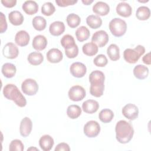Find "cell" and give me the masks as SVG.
Here are the masks:
<instances>
[{
	"label": "cell",
	"instance_id": "2e32d148",
	"mask_svg": "<svg viewBox=\"0 0 151 151\" xmlns=\"http://www.w3.org/2000/svg\"><path fill=\"white\" fill-rule=\"evenodd\" d=\"M116 9L117 14L123 17H129L132 13V8L131 6L125 2H121L119 3Z\"/></svg>",
	"mask_w": 151,
	"mask_h": 151
},
{
	"label": "cell",
	"instance_id": "bcb514c9",
	"mask_svg": "<svg viewBox=\"0 0 151 151\" xmlns=\"http://www.w3.org/2000/svg\"><path fill=\"white\" fill-rule=\"evenodd\" d=\"M81 1H82V2H83L84 4L86 5H90V4H91V3L93 2V0H85V1H84V0H82Z\"/></svg>",
	"mask_w": 151,
	"mask_h": 151
},
{
	"label": "cell",
	"instance_id": "ac0fdd59",
	"mask_svg": "<svg viewBox=\"0 0 151 151\" xmlns=\"http://www.w3.org/2000/svg\"><path fill=\"white\" fill-rule=\"evenodd\" d=\"M54 144L53 138L48 135L45 134L41 137L39 140V145L41 149L44 151L50 150Z\"/></svg>",
	"mask_w": 151,
	"mask_h": 151
},
{
	"label": "cell",
	"instance_id": "d590c367",
	"mask_svg": "<svg viewBox=\"0 0 151 151\" xmlns=\"http://www.w3.org/2000/svg\"><path fill=\"white\" fill-rule=\"evenodd\" d=\"M66 20L68 25L71 28H74L78 27L81 22L80 17L74 13L68 14Z\"/></svg>",
	"mask_w": 151,
	"mask_h": 151
},
{
	"label": "cell",
	"instance_id": "4316f807",
	"mask_svg": "<svg viewBox=\"0 0 151 151\" xmlns=\"http://www.w3.org/2000/svg\"><path fill=\"white\" fill-rule=\"evenodd\" d=\"M28 61L33 65H38L41 64L43 60H44V57L42 54L40 52H32L29 54L27 57Z\"/></svg>",
	"mask_w": 151,
	"mask_h": 151
},
{
	"label": "cell",
	"instance_id": "ee69618b",
	"mask_svg": "<svg viewBox=\"0 0 151 151\" xmlns=\"http://www.w3.org/2000/svg\"><path fill=\"white\" fill-rule=\"evenodd\" d=\"M1 3L6 8H12L15 6L17 4L16 0H2Z\"/></svg>",
	"mask_w": 151,
	"mask_h": 151
},
{
	"label": "cell",
	"instance_id": "5bb4252c",
	"mask_svg": "<svg viewBox=\"0 0 151 151\" xmlns=\"http://www.w3.org/2000/svg\"><path fill=\"white\" fill-rule=\"evenodd\" d=\"M47 60L51 63H60L63 58L62 52L58 48L50 49L46 54Z\"/></svg>",
	"mask_w": 151,
	"mask_h": 151
},
{
	"label": "cell",
	"instance_id": "277c9868",
	"mask_svg": "<svg viewBox=\"0 0 151 151\" xmlns=\"http://www.w3.org/2000/svg\"><path fill=\"white\" fill-rule=\"evenodd\" d=\"M145 52V47L143 45H138L133 49L126 48L123 52V57L126 62L130 64H134L139 60Z\"/></svg>",
	"mask_w": 151,
	"mask_h": 151
},
{
	"label": "cell",
	"instance_id": "cb8c5ba5",
	"mask_svg": "<svg viewBox=\"0 0 151 151\" xmlns=\"http://www.w3.org/2000/svg\"><path fill=\"white\" fill-rule=\"evenodd\" d=\"M8 19L11 24L13 25L18 26L23 23L24 18L21 12L18 11H13L9 14Z\"/></svg>",
	"mask_w": 151,
	"mask_h": 151
},
{
	"label": "cell",
	"instance_id": "7dc6e473",
	"mask_svg": "<svg viewBox=\"0 0 151 151\" xmlns=\"http://www.w3.org/2000/svg\"><path fill=\"white\" fill-rule=\"evenodd\" d=\"M39 150L38 149H37V148H35V147H29V148H28V149H27V150L28 151V150Z\"/></svg>",
	"mask_w": 151,
	"mask_h": 151
},
{
	"label": "cell",
	"instance_id": "44dd1931",
	"mask_svg": "<svg viewBox=\"0 0 151 151\" xmlns=\"http://www.w3.org/2000/svg\"><path fill=\"white\" fill-rule=\"evenodd\" d=\"M33 48L37 51H41L44 50L47 45V40L46 37L42 35H36L32 43Z\"/></svg>",
	"mask_w": 151,
	"mask_h": 151
},
{
	"label": "cell",
	"instance_id": "60d3db41",
	"mask_svg": "<svg viewBox=\"0 0 151 151\" xmlns=\"http://www.w3.org/2000/svg\"><path fill=\"white\" fill-rule=\"evenodd\" d=\"M77 2V0H55V3L57 5L61 7L73 5Z\"/></svg>",
	"mask_w": 151,
	"mask_h": 151
},
{
	"label": "cell",
	"instance_id": "f1b7e54d",
	"mask_svg": "<svg viewBox=\"0 0 151 151\" xmlns=\"http://www.w3.org/2000/svg\"><path fill=\"white\" fill-rule=\"evenodd\" d=\"M107 54L112 61H117L120 58V49L115 44H110L107 49Z\"/></svg>",
	"mask_w": 151,
	"mask_h": 151
},
{
	"label": "cell",
	"instance_id": "52a82bcc",
	"mask_svg": "<svg viewBox=\"0 0 151 151\" xmlns=\"http://www.w3.org/2000/svg\"><path fill=\"white\" fill-rule=\"evenodd\" d=\"M84 133L88 137H95L100 132V126L99 123L94 120L87 122L84 126Z\"/></svg>",
	"mask_w": 151,
	"mask_h": 151
},
{
	"label": "cell",
	"instance_id": "5b68a950",
	"mask_svg": "<svg viewBox=\"0 0 151 151\" xmlns=\"http://www.w3.org/2000/svg\"><path fill=\"white\" fill-rule=\"evenodd\" d=\"M109 29L111 34L117 37L123 36L127 29L126 21L119 18H114L109 22Z\"/></svg>",
	"mask_w": 151,
	"mask_h": 151
},
{
	"label": "cell",
	"instance_id": "b9f144b4",
	"mask_svg": "<svg viewBox=\"0 0 151 151\" xmlns=\"http://www.w3.org/2000/svg\"><path fill=\"white\" fill-rule=\"evenodd\" d=\"M7 22L6 18L2 12H1V33H3L7 29Z\"/></svg>",
	"mask_w": 151,
	"mask_h": 151
},
{
	"label": "cell",
	"instance_id": "f546056e",
	"mask_svg": "<svg viewBox=\"0 0 151 151\" xmlns=\"http://www.w3.org/2000/svg\"><path fill=\"white\" fill-rule=\"evenodd\" d=\"M90 35L89 29L85 26H81L76 31V35L77 40L80 42L87 40Z\"/></svg>",
	"mask_w": 151,
	"mask_h": 151
},
{
	"label": "cell",
	"instance_id": "4dcf8cb0",
	"mask_svg": "<svg viewBox=\"0 0 151 151\" xmlns=\"http://www.w3.org/2000/svg\"><path fill=\"white\" fill-rule=\"evenodd\" d=\"M150 16V9L146 6H139L136 12V17L139 20L145 21L149 18Z\"/></svg>",
	"mask_w": 151,
	"mask_h": 151
},
{
	"label": "cell",
	"instance_id": "d6986e66",
	"mask_svg": "<svg viewBox=\"0 0 151 151\" xmlns=\"http://www.w3.org/2000/svg\"><path fill=\"white\" fill-rule=\"evenodd\" d=\"M93 11L99 15L104 16L109 14L110 11V6L104 2L99 1L93 5Z\"/></svg>",
	"mask_w": 151,
	"mask_h": 151
},
{
	"label": "cell",
	"instance_id": "8fae6325",
	"mask_svg": "<svg viewBox=\"0 0 151 151\" xmlns=\"http://www.w3.org/2000/svg\"><path fill=\"white\" fill-rule=\"evenodd\" d=\"M3 55L8 59L16 58L19 54L18 47L13 42H8L2 49Z\"/></svg>",
	"mask_w": 151,
	"mask_h": 151
},
{
	"label": "cell",
	"instance_id": "e0dca14e",
	"mask_svg": "<svg viewBox=\"0 0 151 151\" xmlns=\"http://www.w3.org/2000/svg\"><path fill=\"white\" fill-rule=\"evenodd\" d=\"M99 108V103L94 100H87L82 104L83 110L88 114H93L96 113Z\"/></svg>",
	"mask_w": 151,
	"mask_h": 151
},
{
	"label": "cell",
	"instance_id": "30bf717a",
	"mask_svg": "<svg viewBox=\"0 0 151 151\" xmlns=\"http://www.w3.org/2000/svg\"><path fill=\"white\" fill-rule=\"evenodd\" d=\"M122 111L123 115L129 120H135L137 118L139 115L138 107L132 103H128L126 104L123 107Z\"/></svg>",
	"mask_w": 151,
	"mask_h": 151
},
{
	"label": "cell",
	"instance_id": "7402d4cb",
	"mask_svg": "<svg viewBox=\"0 0 151 151\" xmlns=\"http://www.w3.org/2000/svg\"><path fill=\"white\" fill-rule=\"evenodd\" d=\"M22 8L27 14L31 15L38 12V5L34 1H26L22 4Z\"/></svg>",
	"mask_w": 151,
	"mask_h": 151
},
{
	"label": "cell",
	"instance_id": "ffe728a7",
	"mask_svg": "<svg viewBox=\"0 0 151 151\" xmlns=\"http://www.w3.org/2000/svg\"><path fill=\"white\" fill-rule=\"evenodd\" d=\"M65 25L61 21H54L49 27V31L52 35L59 36L65 31Z\"/></svg>",
	"mask_w": 151,
	"mask_h": 151
},
{
	"label": "cell",
	"instance_id": "1f68e13d",
	"mask_svg": "<svg viewBox=\"0 0 151 151\" xmlns=\"http://www.w3.org/2000/svg\"><path fill=\"white\" fill-rule=\"evenodd\" d=\"M81 114V109L76 104L70 105L67 109V114L71 119L78 118Z\"/></svg>",
	"mask_w": 151,
	"mask_h": 151
},
{
	"label": "cell",
	"instance_id": "836d02e7",
	"mask_svg": "<svg viewBox=\"0 0 151 151\" xmlns=\"http://www.w3.org/2000/svg\"><path fill=\"white\" fill-rule=\"evenodd\" d=\"M32 24L35 29L37 31H42L46 27L47 21L44 17L41 16H36L32 19Z\"/></svg>",
	"mask_w": 151,
	"mask_h": 151
},
{
	"label": "cell",
	"instance_id": "ba28073f",
	"mask_svg": "<svg viewBox=\"0 0 151 151\" xmlns=\"http://www.w3.org/2000/svg\"><path fill=\"white\" fill-rule=\"evenodd\" d=\"M69 99L74 101L82 100L86 95L85 89L81 86L76 85L72 86L68 93Z\"/></svg>",
	"mask_w": 151,
	"mask_h": 151
},
{
	"label": "cell",
	"instance_id": "f35d334b",
	"mask_svg": "<svg viewBox=\"0 0 151 151\" xmlns=\"http://www.w3.org/2000/svg\"><path fill=\"white\" fill-rule=\"evenodd\" d=\"M93 62L95 65L100 67H103L107 65L108 60L104 54H99L94 58Z\"/></svg>",
	"mask_w": 151,
	"mask_h": 151
},
{
	"label": "cell",
	"instance_id": "e575fe53",
	"mask_svg": "<svg viewBox=\"0 0 151 151\" xmlns=\"http://www.w3.org/2000/svg\"><path fill=\"white\" fill-rule=\"evenodd\" d=\"M60 42L61 45L64 48V50L70 49L77 45L75 42L74 37L70 34L64 35L61 38Z\"/></svg>",
	"mask_w": 151,
	"mask_h": 151
},
{
	"label": "cell",
	"instance_id": "7a4b0ae2",
	"mask_svg": "<svg viewBox=\"0 0 151 151\" xmlns=\"http://www.w3.org/2000/svg\"><path fill=\"white\" fill-rule=\"evenodd\" d=\"M115 132L117 140L123 144L129 143L134 134V129L131 123L124 120H121L116 123Z\"/></svg>",
	"mask_w": 151,
	"mask_h": 151
},
{
	"label": "cell",
	"instance_id": "9c48e42d",
	"mask_svg": "<svg viewBox=\"0 0 151 151\" xmlns=\"http://www.w3.org/2000/svg\"><path fill=\"white\" fill-rule=\"evenodd\" d=\"M109 40L108 34L104 30H99L93 34L91 42L97 44L99 47H103L107 44Z\"/></svg>",
	"mask_w": 151,
	"mask_h": 151
},
{
	"label": "cell",
	"instance_id": "484cf974",
	"mask_svg": "<svg viewBox=\"0 0 151 151\" xmlns=\"http://www.w3.org/2000/svg\"><path fill=\"white\" fill-rule=\"evenodd\" d=\"M86 23L91 28L97 29L102 25V19L98 15H90L86 18Z\"/></svg>",
	"mask_w": 151,
	"mask_h": 151
},
{
	"label": "cell",
	"instance_id": "7c38bea8",
	"mask_svg": "<svg viewBox=\"0 0 151 151\" xmlns=\"http://www.w3.org/2000/svg\"><path fill=\"white\" fill-rule=\"evenodd\" d=\"M70 71L73 76L77 78H81L86 74L87 68L83 63L75 62L70 65Z\"/></svg>",
	"mask_w": 151,
	"mask_h": 151
},
{
	"label": "cell",
	"instance_id": "7bdbcfd3",
	"mask_svg": "<svg viewBox=\"0 0 151 151\" xmlns=\"http://www.w3.org/2000/svg\"><path fill=\"white\" fill-rule=\"evenodd\" d=\"M55 151H62V150H64V151H69L70 150V148L69 145L66 143H60L59 144H58L55 148Z\"/></svg>",
	"mask_w": 151,
	"mask_h": 151
},
{
	"label": "cell",
	"instance_id": "d4e9b609",
	"mask_svg": "<svg viewBox=\"0 0 151 151\" xmlns=\"http://www.w3.org/2000/svg\"><path fill=\"white\" fill-rule=\"evenodd\" d=\"M1 71L5 77L12 78L15 75L17 68L14 64L10 63H6L2 65Z\"/></svg>",
	"mask_w": 151,
	"mask_h": 151
},
{
	"label": "cell",
	"instance_id": "8992f818",
	"mask_svg": "<svg viewBox=\"0 0 151 151\" xmlns=\"http://www.w3.org/2000/svg\"><path fill=\"white\" fill-rule=\"evenodd\" d=\"M21 89L25 94L34 96L38 90V85L35 80L27 78L22 83Z\"/></svg>",
	"mask_w": 151,
	"mask_h": 151
},
{
	"label": "cell",
	"instance_id": "74e56055",
	"mask_svg": "<svg viewBox=\"0 0 151 151\" xmlns=\"http://www.w3.org/2000/svg\"><path fill=\"white\" fill-rule=\"evenodd\" d=\"M24 149V144L21 140L19 139H14L12 140L9 144V151H22Z\"/></svg>",
	"mask_w": 151,
	"mask_h": 151
},
{
	"label": "cell",
	"instance_id": "ab89813d",
	"mask_svg": "<svg viewBox=\"0 0 151 151\" xmlns=\"http://www.w3.org/2000/svg\"><path fill=\"white\" fill-rule=\"evenodd\" d=\"M65 54L66 56L69 58H74L77 56L78 54V48L77 45H76L73 48L70 49L65 50Z\"/></svg>",
	"mask_w": 151,
	"mask_h": 151
},
{
	"label": "cell",
	"instance_id": "d6a6232c",
	"mask_svg": "<svg viewBox=\"0 0 151 151\" xmlns=\"http://www.w3.org/2000/svg\"><path fill=\"white\" fill-rule=\"evenodd\" d=\"M114 117L113 111L109 109H104L99 114V118L101 122L107 123L110 122Z\"/></svg>",
	"mask_w": 151,
	"mask_h": 151
},
{
	"label": "cell",
	"instance_id": "4fadbf2b",
	"mask_svg": "<svg viewBox=\"0 0 151 151\" xmlns=\"http://www.w3.org/2000/svg\"><path fill=\"white\" fill-rule=\"evenodd\" d=\"M32 127V123L31 120L28 117H25L23 118L19 125V132L22 136L27 137L31 132Z\"/></svg>",
	"mask_w": 151,
	"mask_h": 151
},
{
	"label": "cell",
	"instance_id": "6da1fadb",
	"mask_svg": "<svg viewBox=\"0 0 151 151\" xmlns=\"http://www.w3.org/2000/svg\"><path fill=\"white\" fill-rule=\"evenodd\" d=\"M88 79L91 84L90 87V94L96 97H100L103 96L105 80L104 73L100 70L93 71L90 73Z\"/></svg>",
	"mask_w": 151,
	"mask_h": 151
},
{
	"label": "cell",
	"instance_id": "603a6c76",
	"mask_svg": "<svg viewBox=\"0 0 151 151\" xmlns=\"http://www.w3.org/2000/svg\"><path fill=\"white\" fill-rule=\"evenodd\" d=\"M133 74L137 79L143 80L148 76L149 68L145 65L138 64L133 69Z\"/></svg>",
	"mask_w": 151,
	"mask_h": 151
},
{
	"label": "cell",
	"instance_id": "f6af8a7d",
	"mask_svg": "<svg viewBox=\"0 0 151 151\" xmlns=\"http://www.w3.org/2000/svg\"><path fill=\"white\" fill-rule=\"evenodd\" d=\"M142 61L143 62L147 65H150L151 64L150 61V53L148 52L146 54H145L143 57L142 58Z\"/></svg>",
	"mask_w": 151,
	"mask_h": 151
},
{
	"label": "cell",
	"instance_id": "9a60e30c",
	"mask_svg": "<svg viewBox=\"0 0 151 151\" xmlns=\"http://www.w3.org/2000/svg\"><path fill=\"white\" fill-rule=\"evenodd\" d=\"M30 40L29 34L24 30H21L17 32L15 36L16 44L21 47H24L28 44Z\"/></svg>",
	"mask_w": 151,
	"mask_h": 151
},
{
	"label": "cell",
	"instance_id": "83f0119b",
	"mask_svg": "<svg viewBox=\"0 0 151 151\" xmlns=\"http://www.w3.org/2000/svg\"><path fill=\"white\" fill-rule=\"evenodd\" d=\"M98 46L93 42L86 43L82 47L83 53L88 56H93L96 55L98 52Z\"/></svg>",
	"mask_w": 151,
	"mask_h": 151
},
{
	"label": "cell",
	"instance_id": "8d00e7d4",
	"mask_svg": "<svg viewBox=\"0 0 151 151\" xmlns=\"http://www.w3.org/2000/svg\"><path fill=\"white\" fill-rule=\"evenodd\" d=\"M55 11V8L50 2L44 3L41 7V12L45 16H50Z\"/></svg>",
	"mask_w": 151,
	"mask_h": 151
},
{
	"label": "cell",
	"instance_id": "3957f363",
	"mask_svg": "<svg viewBox=\"0 0 151 151\" xmlns=\"http://www.w3.org/2000/svg\"><path fill=\"white\" fill-rule=\"evenodd\" d=\"M3 94L5 98L13 101L18 106L23 107L27 104V100L18 88L13 84H7L3 88Z\"/></svg>",
	"mask_w": 151,
	"mask_h": 151
}]
</instances>
